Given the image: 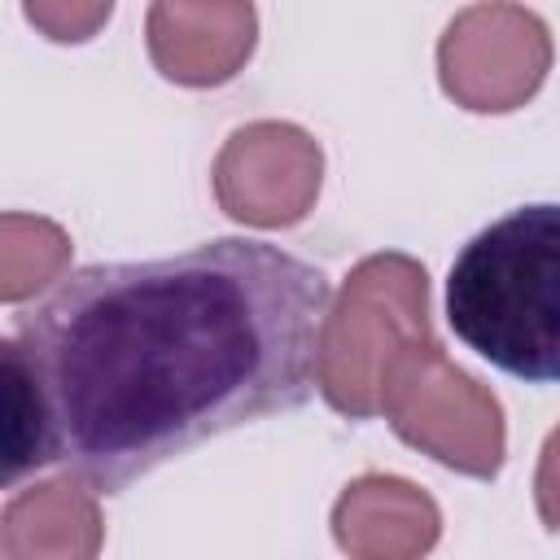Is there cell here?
Masks as SVG:
<instances>
[{"mask_svg": "<svg viewBox=\"0 0 560 560\" xmlns=\"http://www.w3.org/2000/svg\"><path fill=\"white\" fill-rule=\"evenodd\" d=\"M0 368H4V477L0 481L13 490L26 472L48 468V429H44L39 389L13 337L0 341Z\"/></svg>", "mask_w": 560, "mask_h": 560, "instance_id": "obj_7", "label": "cell"}, {"mask_svg": "<svg viewBox=\"0 0 560 560\" xmlns=\"http://www.w3.org/2000/svg\"><path fill=\"white\" fill-rule=\"evenodd\" d=\"M214 188L223 210L241 223H298L319 188V144L289 122L241 127L219 153Z\"/></svg>", "mask_w": 560, "mask_h": 560, "instance_id": "obj_5", "label": "cell"}, {"mask_svg": "<svg viewBox=\"0 0 560 560\" xmlns=\"http://www.w3.org/2000/svg\"><path fill=\"white\" fill-rule=\"evenodd\" d=\"M424 267L402 254H376L354 267L346 280L341 306L328 311L324 328V354H319V389L324 398L363 420L376 411V385H385V332L394 319H385V306L420 276Z\"/></svg>", "mask_w": 560, "mask_h": 560, "instance_id": "obj_4", "label": "cell"}, {"mask_svg": "<svg viewBox=\"0 0 560 560\" xmlns=\"http://www.w3.org/2000/svg\"><path fill=\"white\" fill-rule=\"evenodd\" d=\"M254 48L249 0H153L149 52L158 70L188 88L228 83Z\"/></svg>", "mask_w": 560, "mask_h": 560, "instance_id": "obj_6", "label": "cell"}, {"mask_svg": "<svg viewBox=\"0 0 560 560\" xmlns=\"http://www.w3.org/2000/svg\"><path fill=\"white\" fill-rule=\"evenodd\" d=\"M547 26L529 9L503 0L464 9L438 44L446 96L477 114H503L529 101L547 74Z\"/></svg>", "mask_w": 560, "mask_h": 560, "instance_id": "obj_3", "label": "cell"}, {"mask_svg": "<svg viewBox=\"0 0 560 560\" xmlns=\"http://www.w3.org/2000/svg\"><path fill=\"white\" fill-rule=\"evenodd\" d=\"M446 324L490 368L560 385V206H516L451 262Z\"/></svg>", "mask_w": 560, "mask_h": 560, "instance_id": "obj_2", "label": "cell"}, {"mask_svg": "<svg viewBox=\"0 0 560 560\" xmlns=\"http://www.w3.org/2000/svg\"><path fill=\"white\" fill-rule=\"evenodd\" d=\"M332 280L249 236L66 271L13 324L48 464L122 494L192 446L298 411L319 385Z\"/></svg>", "mask_w": 560, "mask_h": 560, "instance_id": "obj_1", "label": "cell"}]
</instances>
